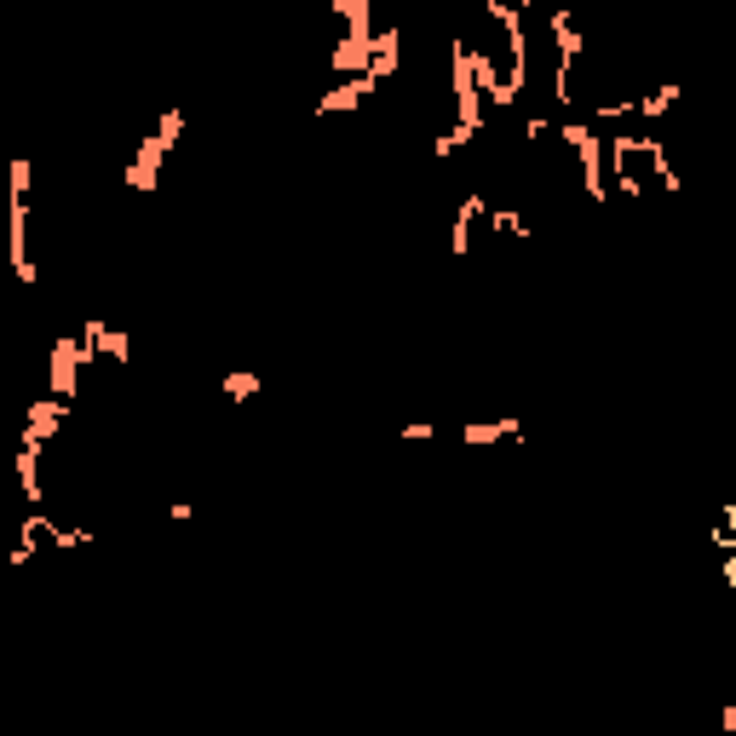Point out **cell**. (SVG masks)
Returning a JSON list of instances; mask_svg holds the SVG:
<instances>
[{"label":"cell","mask_w":736,"mask_h":736,"mask_svg":"<svg viewBox=\"0 0 736 736\" xmlns=\"http://www.w3.org/2000/svg\"><path fill=\"white\" fill-rule=\"evenodd\" d=\"M6 179H12V219H6V259H12V276L18 282H35V259H29V184H35V167L29 161H12L6 167Z\"/></svg>","instance_id":"6da1fadb"},{"label":"cell","mask_w":736,"mask_h":736,"mask_svg":"<svg viewBox=\"0 0 736 736\" xmlns=\"http://www.w3.org/2000/svg\"><path fill=\"white\" fill-rule=\"evenodd\" d=\"M179 133H184V110H161V127L150 138H138V156L127 161V184H133L138 196H150L161 184V161L179 144Z\"/></svg>","instance_id":"7a4b0ae2"},{"label":"cell","mask_w":736,"mask_h":736,"mask_svg":"<svg viewBox=\"0 0 736 736\" xmlns=\"http://www.w3.org/2000/svg\"><path fill=\"white\" fill-rule=\"evenodd\" d=\"M489 18L506 29V58H512V69H506L501 81H506V92L518 98L524 92V81H529V41H524V6H506V0H489Z\"/></svg>","instance_id":"3957f363"},{"label":"cell","mask_w":736,"mask_h":736,"mask_svg":"<svg viewBox=\"0 0 736 736\" xmlns=\"http://www.w3.org/2000/svg\"><path fill=\"white\" fill-rule=\"evenodd\" d=\"M552 46H558V69H552V98H558V104H570V98H575V92H570L575 64H581V52H587V41H581V29H575L570 12H552Z\"/></svg>","instance_id":"277c9868"},{"label":"cell","mask_w":736,"mask_h":736,"mask_svg":"<svg viewBox=\"0 0 736 736\" xmlns=\"http://www.w3.org/2000/svg\"><path fill=\"white\" fill-rule=\"evenodd\" d=\"M558 138L581 156V184H587V196L604 202V196H610V184H604V150H598V133H593V127H581V121H564Z\"/></svg>","instance_id":"5b68a950"},{"label":"cell","mask_w":736,"mask_h":736,"mask_svg":"<svg viewBox=\"0 0 736 736\" xmlns=\"http://www.w3.org/2000/svg\"><path fill=\"white\" fill-rule=\"evenodd\" d=\"M46 386H52V397H58V403H69V397H75V386H81V334H58V340H52V357H46Z\"/></svg>","instance_id":"8992f818"},{"label":"cell","mask_w":736,"mask_h":736,"mask_svg":"<svg viewBox=\"0 0 736 736\" xmlns=\"http://www.w3.org/2000/svg\"><path fill=\"white\" fill-rule=\"evenodd\" d=\"M64 414H69V403H58V397H35V403H29V414H23L18 449H35V455H41V443H52V437H58Z\"/></svg>","instance_id":"52a82bcc"},{"label":"cell","mask_w":736,"mask_h":736,"mask_svg":"<svg viewBox=\"0 0 736 736\" xmlns=\"http://www.w3.org/2000/svg\"><path fill=\"white\" fill-rule=\"evenodd\" d=\"M489 219V202H483V190H472V196H460V213H455V230H449V253L455 259H466L472 253V230Z\"/></svg>","instance_id":"ba28073f"},{"label":"cell","mask_w":736,"mask_h":736,"mask_svg":"<svg viewBox=\"0 0 736 736\" xmlns=\"http://www.w3.org/2000/svg\"><path fill=\"white\" fill-rule=\"evenodd\" d=\"M374 87H380L374 75H351V81H340L334 92H322V98H317V115H345V110H357V104H363Z\"/></svg>","instance_id":"9c48e42d"},{"label":"cell","mask_w":736,"mask_h":736,"mask_svg":"<svg viewBox=\"0 0 736 736\" xmlns=\"http://www.w3.org/2000/svg\"><path fill=\"white\" fill-rule=\"evenodd\" d=\"M397 64H403V29H374V81H386V75H397Z\"/></svg>","instance_id":"30bf717a"},{"label":"cell","mask_w":736,"mask_h":736,"mask_svg":"<svg viewBox=\"0 0 736 736\" xmlns=\"http://www.w3.org/2000/svg\"><path fill=\"white\" fill-rule=\"evenodd\" d=\"M12 472H18V483H23V501L41 512V506H46V489H41V455H35V449H18V455H12Z\"/></svg>","instance_id":"8fae6325"},{"label":"cell","mask_w":736,"mask_h":736,"mask_svg":"<svg viewBox=\"0 0 736 736\" xmlns=\"http://www.w3.org/2000/svg\"><path fill=\"white\" fill-rule=\"evenodd\" d=\"M501 437H524V426L512 420V414H501V420H472V426H460V443H501Z\"/></svg>","instance_id":"7c38bea8"},{"label":"cell","mask_w":736,"mask_h":736,"mask_svg":"<svg viewBox=\"0 0 736 736\" xmlns=\"http://www.w3.org/2000/svg\"><path fill=\"white\" fill-rule=\"evenodd\" d=\"M679 81H662L656 92H644V98H633V115H644V121H656V115H667L673 104H679Z\"/></svg>","instance_id":"4fadbf2b"},{"label":"cell","mask_w":736,"mask_h":736,"mask_svg":"<svg viewBox=\"0 0 736 736\" xmlns=\"http://www.w3.org/2000/svg\"><path fill=\"white\" fill-rule=\"evenodd\" d=\"M334 12L345 18V41H374V23H368V0H334Z\"/></svg>","instance_id":"5bb4252c"},{"label":"cell","mask_w":736,"mask_h":736,"mask_svg":"<svg viewBox=\"0 0 736 736\" xmlns=\"http://www.w3.org/2000/svg\"><path fill=\"white\" fill-rule=\"evenodd\" d=\"M219 386H225L230 403H248V397H259V374H253V368H230Z\"/></svg>","instance_id":"9a60e30c"},{"label":"cell","mask_w":736,"mask_h":736,"mask_svg":"<svg viewBox=\"0 0 736 736\" xmlns=\"http://www.w3.org/2000/svg\"><path fill=\"white\" fill-rule=\"evenodd\" d=\"M489 230H501V236H518V242L529 236V225H524V213H518V207H489Z\"/></svg>","instance_id":"2e32d148"},{"label":"cell","mask_w":736,"mask_h":736,"mask_svg":"<svg viewBox=\"0 0 736 736\" xmlns=\"http://www.w3.org/2000/svg\"><path fill=\"white\" fill-rule=\"evenodd\" d=\"M713 547L736 552V506H719V524H713Z\"/></svg>","instance_id":"e0dca14e"},{"label":"cell","mask_w":736,"mask_h":736,"mask_svg":"<svg viewBox=\"0 0 736 736\" xmlns=\"http://www.w3.org/2000/svg\"><path fill=\"white\" fill-rule=\"evenodd\" d=\"M92 541V529H58L52 535V552H75V547H87Z\"/></svg>","instance_id":"ac0fdd59"},{"label":"cell","mask_w":736,"mask_h":736,"mask_svg":"<svg viewBox=\"0 0 736 736\" xmlns=\"http://www.w3.org/2000/svg\"><path fill=\"white\" fill-rule=\"evenodd\" d=\"M627 115H633V98H616V104L598 110V121H627Z\"/></svg>","instance_id":"d6986e66"},{"label":"cell","mask_w":736,"mask_h":736,"mask_svg":"<svg viewBox=\"0 0 736 736\" xmlns=\"http://www.w3.org/2000/svg\"><path fill=\"white\" fill-rule=\"evenodd\" d=\"M426 437H437L432 420H414V426H403V443H426Z\"/></svg>","instance_id":"ffe728a7"},{"label":"cell","mask_w":736,"mask_h":736,"mask_svg":"<svg viewBox=\"0 0 736 736\" xmlns=\"http://www.w3.org/2000/svg\"><path fill=\"white\" fill-rule=\"evenodd\" d=\"M0 432H6V409H0Z\"/></svg>","instance_id":"44dd1931"}]
</instances>
